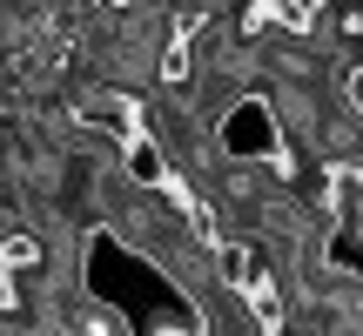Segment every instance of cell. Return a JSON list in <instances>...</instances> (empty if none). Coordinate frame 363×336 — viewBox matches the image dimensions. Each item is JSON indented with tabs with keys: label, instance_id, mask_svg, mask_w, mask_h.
I'll return each instance as SVG.
<instances>
[{
	"label": "cell",
	"instance_id": "obj_1",
	"mask_svg": "<svg viewBox=\"0 0 363 336\" xmlns=\"http://www.w3.org/2000/svg\"><path fill=\"white\" fill-rule=\"evenodd\" d=\"M222 142H229V155H269V148H276V128H269L262 108H235L229 128H222Z\"/></svg>",
	"mask_w": 363,
	"mask_h": 336
},
{
	"label": "cell",
	"instance_id": "obj_2",
	"mask_svg": "<svg viewBox=\"0 0 363 336\" xmlns=\"http://www.w3.org/2000/svg\"><path fill=\"white\" fill-rule=\"evenodd\" d=\"M121 162H128V175L142 181V189H162V181H169V162H162V148L148 142V135H128V142H121Z\"/></svg>",
	"mask_w": 363,
	"mask_h": 336
},
{
	"label": "cell",
	"instance_id": "obj_3",
	"mask_svg": "<svg viewBox=\"0 0 363 336\" xmlns=\"http://www.w3.org/2000/svg\"><path fill=\"white\" fill-rule=\"evenodd\" d=\"M81 121H88V128H108L115 142H128V135H135L128 101H115V94H88V101H81Z\"/></svg>",
	"mask_w": 363,
	"mask_h": 336
},
{
	"label": "cell",
	"instance_id": "obj_4",
	"mask_svg": "<svg viewBox=\"0 0 363 336\" xmlns=\"http://www.w3.org/2000/svg\"><path fill=\"white\" fill-rule=\"evenodd\" d=\"M330 195H337V222H343V229H357V222H363V175L343 168V175L330 181Z\"/></svg>",
	"mask_w": 363,
	"mask_h": 336
},
{
	"label": "cell",
	"instance_id": "obj_5",
	"mask_svg": "<svg viewBox=\"0 0 363 336\" xmlns=\"http://www.w3.org/2000/svg\"><path fill=\"white\" fill-rule=\"evenodd\" d=\"M343 101H350V108H357V115H363V67H357V74H350V81H343Z\"/></svg>",
	"mask_w": 363,
	"mask_h": 336
},
{
	"label": "cell",
	"instance_id": "obj_6",
	"mask_svg": "<svg viewBox=\"0 0 363 336\" xmlns=\"http://www.w3.org/2000/svg\"><path fill=\"white\" fill-rule=\"evenodd\" d=\"M0 310H13V276H7V262H0Z\"/></svg>",
	"mask_w": 363,
	"mask_h": 336
}]
</instances>
